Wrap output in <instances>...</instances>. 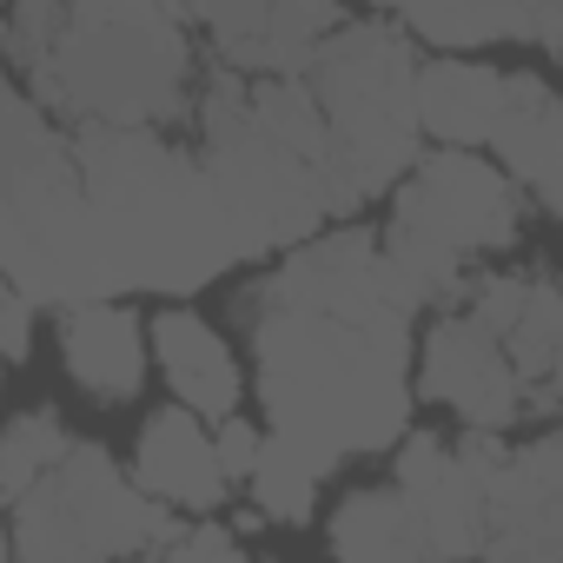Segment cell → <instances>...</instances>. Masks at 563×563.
I'll return each mask as SVG.
<instances>
[{"mask_svg":"<svg viewBox=\"0 0 563 563\" xmlns=\"http://www.w3.org/2000/svg\"><path fill=\"white\" fill-rule=\"evenodd\" d=\"M60 457H67V431H60V418H54V411H21L14 431H8V451H0V497L21 504V497L60 464Z\"/></svg>","mask_w":563,"mask_h":563,"instance_id":"ffe728a7","label":"cell"},{"mask_svg":"<svg viewBox=\"0 0 563 563\" xmlns=\"http://www.w3.org/2000/svg\"><path fill=\"white\" fill-rule=\"evenodd\" d=\"M517 219H523L517 179L497 173V166H484L471 146L418 153V166L398 186V212H391V225H405L418 239H438L457 258H477V252L510 245L517 239Z\"/></svg>","mask_w":563,"mask_h":563,"instance_id":"52a82bcc","label":"cell"},{"mask_svg":"<svg viewBox=\"0 0 563 563\" xmlns=\"http://www.w3.org/2000/svg\"><path fill=\"white\" fill-rule=\"evenodd\" d=\"M133 477L153 490V497H166V504H179V510H219V497H225V457H219V438L199 424V411L192 405H159L146 424H140V457H133Z\"/></svg>","mask_w":563,"mask_h":563,"instance_id":"8fae6325","label":"cell"},{"mask_svg":"<svg viewBox=\"0 0 563 563\" xmlns=\"http://www.w3.org/2000/svg\"><path fill=\"white\" fill-rule=\"evenodd\" d=\"M411 299L385 265V239L332 232L299 245L245 299L272 431L299 438L325 471L378 451L411 418Z\"/></svg>","mask_w":563,"mask_h":563,"instance_id":"6da1fadb","label":"cell"},{"mask_svg":"<svg viewBox=\"0 0 563 563\" xmlns=\"http://www.w3.org/2000/svg\"><path fill=\"white\" fill-rule=\"evenodd\" d=\"M332 113V212L391 192L418 166V60L398 27H339L306 67Z\"/></svg>","mask_w":563,"mask_h":563,"instance_id":"277c9868","label":"cell"},{"mask_svg":"<svg viewBox=\"0 0 563 563\" xmlns=\"http://www.w3.org/2000/svg\"><path fill=\"white\" fill-rule=\"evenodd\" d=\"M332 550L339 556H438L431 530L418 517V504L391 484V490H358L345 497V510L332 517Z\"/></svg>","mask_w":563,"mask_h":563,"instance_id":"2e32d148","label":"cell"},{"mask_svg":"<svg viewBox=\"0 0 563 563\" xmlns=\"http://www.w3.org/2000/svg\"><path fill=\"white\" fill-rule=\"evenodd\" d=\"M537 0H411L398 14L431 47H484V41H530Z\"/></svg>","mask_w":563,"mask_h":563,"instance_id":"e0dca14e","label":"cell"},{"mask_svg":"<svg viewBox=\"0 0 563 563\" xmlns=\"http://www.w3.org/2000/svg\"><path fill=\"white\" fill-rule=\"evenodd\" d=\"M74 153L87 173L107 299L192 292L219 278L232 258H245L199 153L166 146L153 126H100V120L74 133Z\"/></svg>","mask_w":563,"mask_h":563,"instance_id":"7a4b0ae2","label":"cell"},{"mask_svg":"<svg viewBox=\"0 0 563 563\" xmlns=\"http://www.w3.org/2000/svg\"><path fill=\"white\" fill-rule=\"evenodd\" d=\"M424 398L451 405L464 424H517L523 418V378L504 352V339L490 325H477L471 312H451L431 325L424 339Z\"/></svg>","mask_w":563,"mask_h":563,"instance_id":"9c48e42d","label":"cell"},{"mask_svg":"<svg viewBox=\"0 0 563 563\" xmlns=\"http://www.w3.org/2000/svg\"><path fill=\"white\" fill-rule=\"evenodd\" d=\"M319 477H325V464H319L299 438L272 431L265 451H258V471H252L258 510L278 517V523H306V517H312V497H319Z\"/></svg>","mask_w":563,"mask_h":563,"instance_id":"ac0fdd59","label":"cell"},{"mask_svg":"<svg viewBox=\"0 0 563 563\" xmlns=\"http://www.w3.org/2000/svg\"><path fill=\"white\" fill-rule=\"evenodd\" d=\"M0 319H8V365H27L34 352V292H21L8 278V292H0Z\"/></svg>","mask_w":563,"mask_h":563,"instance_id":"603a6c76","label":"cell"},{"mask_svg":"<svg viewBox=\"0 0 563 563\" xmlns=\"http://www.w3.org/2000/svg\"><path fill=\"white\" fill-rule=\"evenodd\" d=\"M179 21V0H67V34L27 93L80 126H166L186 113L192 74Z\"/></svg>","mask_w":563,"mask_h":563,"instance_id":"3957f363","label":"cell"},{"mask_svg":"<svg viewBox=\"0 0 563 563\" xmlns=\"http://www.w3.org/2000/svg\"><path fill=\"white\" fill-rule=\"evenodd\" d=\"M140 477L126 484L100 444H67V457L21 497L8 504V563H67V556H126V550H159L173 537V510H159Z\"/></svg>","mask_w":563,"mask_h":563,"instance_id":"8992f818","label":"cell"},{"mask_svg":"<svg viewBox=\"0 0 563 563\" xmlns=\"http://www.w3.org/2000/svg\"><path fill=\"white\" fill-rule=\"evenodd\" d=\"M490 146L504 153L517 186H530L550 212H563V100L537 74H510L504 126H497Z\"/></svg>","mask_w":563,"mask_h":563,"instance_id":"9a60e30c","label":"cell"},{"mask_svg":"<svg viewBox=\"0 0 563 563\" xmlns=\"http://www.w3.org/2000/svg\"><path fill=\"white\" fill-rule=\"evenodd\" d=\"M153 556H239V537L219 523H192V530H173Z\"/></svg>","mask_w":563,"mask_h":563,"instance_id":"cb8c5ba5","label":"cell"},{"mask_svg":"<svg viewBox=\"0 0 563 563\" xmlns=\"http://www.w3.org/2000/svg\"><path fill=\"white\" fill-rule=\"evenodd\" d=\"M504 100H510V74H490L477 60L444 54V60L418 67V120L444 146H484V140H497Z\"/></svg>","mask_w":563,"mask_h":563,"instance_id":"5bb4252c","label":"cell"},{"mask_svg":"<svg viewBox=\"0 0 563 563\" xmlns=\"http://www.w3.org/2000/svg\"><path fill=\"white\" fill-rule=\"evenodd\" d=\"M523 411H563V339H556V365H550V378L530 391V405Z\"/></svg>","mask_w":563,"mask_h":563,"instance_id":"d4e9b609","label":"cell"},{"mask_svg":"<svg viewBox=\"0 0 563 563\" xmlns=\"http://www.w3.org/2000/svg\"><path fill=\"white\" fill-rule=\"evenodd\" d=\"M199 120H206L199 159H206V173H212V186L225 199V219H232L245 258L252 252H278V245H299V239H312L332 219L325 166H312L306 153H292L286 140H272L258 126L252 80L219 74L206 107H199Z\"/></svg>","mask_w":563,"mask_h":563,"instance_id":"5b68a950","label":"cell"},{"mask_svg":"<svg viewBox=\"0 0 563 563\" xmlns=\"http://www.w3.org/2000/svg\"><path fill=\"white\" fill-rule=\"evenodd\" d=\"M523 299H530V278H517V272H490V278H477V286H464V312L477 325H490L497 339L517 325Z\"/></svg>","mask_w":563,"mask_h":563,"instance_id":"44dd1931","label":"cell"},{"mask_svg":"<svg viewBox=\"0 0 563 563\" xmlns=\"http://www.w3.org/2000/svg\"><path fill=\"white\" fill-rule=\"evenodd\" d=\"M179 14L212 27V47L239 74H306L339 34V0H179Z\"/></svg>","mask_w":563,"mask_h":563,"instance_id":"ba28073f","label":"cell"},{"mask_svg":"<svg viewBox=\"0 0 563 563\" xmlns=\"http://www.w3.org/2000/svg\"><path fill=\"white\" fill-rule=\"evenodd\" d=\"M153 352H159V372H166L179 405H192L199 418H232L239 411V365L199 312H186V306L153 312Z\"/></svg>","mask_w":563,"mask_h":563,"instance_id":"4fadbf2b","label":"cell"},{"mask_svg":"<svg viewBox=\"0 0 563 563\" xmlns=\"http://www.w3.org/2000/svg\"><path fill=\"white\" fill-rule=\"evenodd\" d=\"M398 490L418 504L424 530H431V550L438 556H471L484 550L490 537V490L471 477V464L444 444V438H411L405 457H398Z\"/></svg>","mask_w":563,"mask_h":563,"instance_id":"30bf717a","label":"cell"},{"mask_svg":"<svg viewBox=\"0 0 563 563\" xmlns=\"http://www.w3.org/2000/svg\"><path fill=\"white\" fill-rule=\"evenodd\" d=\"M219 457H225V477H252L258 471V451H265V438L245 424V418H219Z\"/></svg>","mask_w":563,"mask_h":563,"instance_id":"7402d4cb","label":"cell"},{"mask_svg":"<svg viewBox=\"0 0 563 563\" xmlns=\"http://www.w3.org/2000/svg\"><path fill=\"white\" fill-rule=\"evenodd\" d=\"M556 339H563V292L550 286V278H530V299L517 312V325L504 332V352L523 378V391H537L556 365Z\"/></svg>","mask_w":563,"mask_h":563,"instance_id":"d6986e66","label":"cell"},{"mask_svg":"<svg viewBox=\"0 0 563 563\" xmlns=\"http://www.w3.org/2000/svg\"><path fill=\"white\" fill-rule=\"evenodd\" d=\"M146 345H153V325H140L126 306H113V299L67 306L60 352H67V372H74V385L87 398H100V405L140 398V385H146Z\"/></svg>","mask_w":563,"mask_h":563,"instance_id":"7c38bea8","label":"cell"}]
</instances>
